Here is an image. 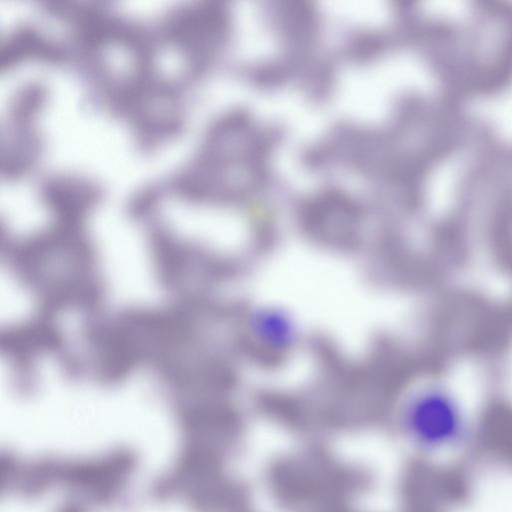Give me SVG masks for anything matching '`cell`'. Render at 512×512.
Masks as SVG:
<instances>
[{
  "label": "cell",
  "instance_id": "cell-1",
  "mask_svg": "<svg viewBox=\"0 0 512 512\" xmlns=\"http://www.w3.org/2000/svg\"><path fill=\"white\" fill-rule=\"evenodd\" d=\"M404 430L411 445L434 458L457 455L470 446L471 432L457 410L433 399L413 403L404 417Z\"/></svg>",
  "mask_w": 512,
  "mask_h": 512
},
{
  "label": "cell",
  "instance_id": "cell-2",
  "mask_svg": "<svg viewBox=\"0 0 512 512\" xmlns=\"http://www.w3.org/2000/svg\"><path fill=\"white\" fill-rule=\"evenodd\" d=\"M256 330L264 341L273 346H285L294 332L289 318L275 310L265 311L257 317Z\"/></svg>",
  "mask_w": 512,
  "mask_h": 512
}]
</instances>
